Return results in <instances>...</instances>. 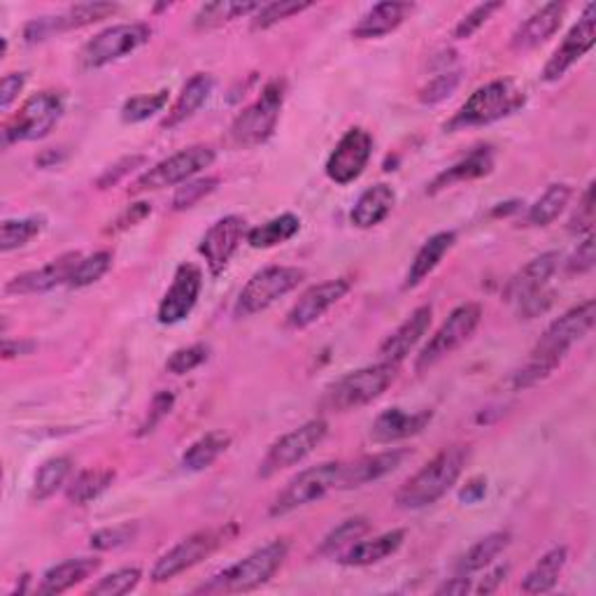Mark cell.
Returning <instances> with one entry per match:
<instances>
[{"label": "cell", "instance_id": "obj_1", "mask_svg": "<svg viewBox=\"0 0 596 596\" xmlns=\"http://www.w3.org/2000/svg\"><path fill=\"white\" fill-rule=\"evenodd\" d=\"M596 319V303L592 299L573 305L571 310L557 317L550 327L543 331L538 343L531 350L527 362L515 370L512 386L515 390H529L543 380L550 378L555 370L567 359V354L575 343L592 331Z\"/></svg>", "mask_w": 596, "mask_h": 596}, {"label": "cell", "instance_id": "obj_2", "mask_svg": "<svg viewBox=\"0 0 596 596\" xmlns=\"http://www.w3.org/2000/svg\"><path fill=\"white\" fill-rule=\"evenodd\" d=\"M469 455L471 453L466 445H449L441 449L436 457L427 461L420 471L401 485L394 496V504L401 510H422L441 502L461 478Z\"/></svg>", "mask_w": 596, "mask_h": 596}, {"label": "cell", "instance_id": "obj_3", "mask_svg": "<svg viewBox=\"0 0 596 596\" xmlns=\"http://www.w3.org/2000/svg\"><path fill=\"white\" fill-rule=\"evenodd\" d=\"M289 555V543L284 538L270 541L259 550L250 553L245 559L231 563L229 569L213 575L207 583L196 587V594H243L259 589L276 575Z\"/></svg>", "mask_w": 596, "mask_h": 596}, {"label": "cell", "instance_id": "obj_4", "mask_svg": "<svg viewBox=\"0 0 596 596\" xmlns=\"http://www.w3.org/2000/svg\"><path fill=\"white\" fill-rule=\"evenodd\" d=\"M527 103V93L512 79H494V83L475 89L466 103L455 112V117L445 124V131H464V128L490 126L502 122Z\"/></svg>", "mask_w": 596, "mask_h": 596}, {"label": "cell", "instance_id": "obj_5", "mask_svg": "<svg viewBox=\"0 0 596 596\" xmlns=\"http://www.w3.org/2000/svg\"><path fill=\"white\" fill-rule=\"evenodd\" d=\"M398 366L390 362H378L364 366L352 373L338 378L329 384L321 396V408L329 413H347L373 404L398 378Z\"/></svg>", "mask_w": 596, "mask_h": 596}, {"label": "cell", "instance_id": "obj_6", "mask_svg": "<svg viewBox=\"0 0 596 596\" xmlns=\"http://www.w3.org/2000/svg\"><path fill=\"white\" fill-rule=\"evenodd\" d=\"M287 85L284 79H272L262 91L259 99L248 105L240 115L231 122L227 142L233 150H252L268 142L276 134L280 112L284 105Z\"/></svg>", "mask_w": 596, "mask_h": 596}, {"label": "cell", "instance_id": "obj_7", "mask_svg": "<svg viewBox=\"0 0 596 596\" xmlns=\"http://www.w3.org/2000/svg\"><path fill=\"white\" fill-rule=\"evenodd\" d=\"M66 112V96L54 89H45L30 96L3 126V144L12 148L17 142H36L50 136Z\"/></svg>", "mask_w": 596, "mask_h": 596}, {"label": "cell", "instance_id": "obj_8", "mask_svg": "<svg viewBox=\"0 0 596 596\" xmlns=\"http://www.w3.org/2000/svg\"><path fill=\"white\" fill-rule=\"evenodd\" d=\"M236 534H238V524L233 522L196 531V534H191L185 541L173 545L166 555H161L152 567L150 578L154 583H168V580L193 569L203 559L215 555L219 547L227 545Z\"/></svg>", "mask_w": 596, "mask_h": 596}, {"label": "cell", "instance_id": "obj_9", "mask_svg": "<svg viewBox=\"0 0 596 596\" xmlns=\"http://www.w3.org/2000/svg\"><path fill=\"white\" fill-rule=\"evenodd\" d=\"M341 461H325L310 466V469L301 471L287 482L284 490L272 498L268 515L270 518H284L289 512L319 502V498H325L331 490H338V485H341Z\"/></svg>", "mask_w": 596, "mask_h": 596}, {"label": "cell", "instance_id": "obj_10", "mask_svg": "<svg viewBox=\"0 0 596 596\" xmlns=\"http://www.w3.org/2000/svg\"><path fill=\"white\" fill-rule=\"evenodd\" d=\"M215 158L217 154L211 144H191V148L180 150L177 154L158 161L150 170H144L131 185V189H128V193H144L185 185L193 180L201 170L211 168Z\"/></svg>", "mask_w": 596, "mask_h": 596}, {"label": "cell", "instance_id": "obj_11", "mask_svg": "<svg viewBox=\"0 0 596 596\" xmlns=\"http://www.w3.org/2000/svg\"><path fill=\"white\" fill-rule=\"evenodd\" d=\"M152 38V28L148 24H117L110 26L101 34H96L89 42L79 50V68L83 71H99L110 66L128 54L138 52L142 45H148Z\"/></svg>", "mask_w": 596, "mask_h": 596}, {"label": "cell", "instance_id": "obj_12", "mask_svg": "<svg viewBox=\"0 0 596 596\" xmlns=\"http://www.w3.org/2000/svg\"><path fill=\"white\" fill-rule=\"evenodd\" d=\"M305 280V270L296 266H268L248 280L236 301V317H252L268 310L272 303L292 294Z\"/></svg>", "mask_w": 596, "mask_h": 596}, {"label": "cell", "instance_id": "obj_13", "mask_svg": "<svg viewBox=\"0 0 596 596\" xmlns=\"http://www.w3.org/2000/svg\"><path fill=\"white\" fill-rule=\"evenodd\" d=\"M482 319V308L478 303H464L449 313V317L439 327V331L429 338V343L422 347L415 359V370L422 373L431 366H436L455 350H459L469 338L475 333Z\"/></svg>", "mask_w": 596, "mask_h": 596}, {"label": "cell", "instance_id": "obj_14", "mask_svg": "<svg viewBox=\"0 0 596 596\" xmlns=\"http://www.w3.org/2000/svg\"><path fill=\"white\" fill-rule=\"evenodd\" d=\"M329 424L327 420H308L301 424L299 429L284 433L276 443L268 447L266 457L259 464V478H272L280 471L292 469V466L301 464L310 453H315V447L327 439Z\"/></svg>", "mask_w": 596, "mask_h": 596}, {"label": "cell", "instance_id": "obj_15", "mask_svg": "<svg viewBox=\"0 0 596 596\" xmlns=\"http://www.w3.org/2000/svg\"><path fill=\"white\" fill-rule=\"evenodd\" d=\"M596 42V5L589 3L583 14H580L578 24L569 30L567 38L555 50V54L547 59L545 68L541 73L543 83H557L567 75L575 63L583 59Z\"/></svg>", "mask_w": 596, "mask_h": 596}, {"label": "cell", "instance_id": "obj_16", "mask_svg": "<svg viewBox=\"0 0 596 596\" xmlns=\"http://www.w3.org/2000/svg\"><path fill=\"white\" fill-rule=\"evenodd\" d=\"M370 154H373V136L366 128L354 126L338 140L331 156L327 158V177L335 185H352L366 170Z\"/></svg>", "mask_w": 596, "mask_h": 596}, {"label": "cell", "instance_id": "obj_17", "mask_svg": "<svg viewBox=\"0 0 596 596\" xmlns=\"http://www.w3.org/2000/svg\"><path fill=\"white\" fill-rule=\"evenodd\" d=\"M117 10L119 5L115 3H79L63 10L61 14H54V17H40V20L28 22L24 28V40L28 45H36L56 34H66V30L87 28L112 17Z\"/></svg>", "mask_w": 596, "mask_h": 596}, {"label": "cell", "instance_id": "obj_18", "mask_svg": "<svg viewBox=\"0 0 596 596\" xmlns=\"http://www.w3.org/2000/svg\"><path fill=\"white\" fill-rule=\"evenodd\" d=\"M352 289L350 278H335L313 284L310 289L299 296V301L292 305V310L284 317V327L292 331H303L313 327L317 319L325 317L335 303H341Z\"/></svg>", "mask_w": 596, "mask_h": 596}, {"label": "cell", "instance_id": "obj_19", "mask_svg": "<svg viewBox=\"0 0 596 596\" xmlns=\"http://www.w3.org/2000/svg\"><path fill=\"white\" fill-rule=\"evenodd\" d=\"M243 240H248V221L240 215L221 217L205 231V236L201 238L199 252L215 278L221 276L224 268L229 266V262L233 259V254L238 252Z\"/></svg>", "mask_w": 596, "mask_h": 596}, {"label": "cell", "instance_id": "obj_20", "mask_svg": "<svg viewBox=\"0 0 596 596\" xmlns=\"http://www.w3.org/2000/svg\"><path fill=\"white\" fill-rule=\"evenodd\" d=\"M201 289H203V272L199 266L182 264L177 268L173 284L168 287V292L158 303V310H156L158 325L173 327V325H180L182 319H187L191 310L196 308Z\"/></svg>", "mask_w": 596, "mask_h": 596}, {"label": "cell", "instance_id": "obj_21", "mask_svg": "<svg viewBox=\"0 0 596 596\" xmlns=\"http://www.w3.org/2000/svg\"><path fill=\"white\" fill-rule=\"evenodd\" d=\"M79 259H83V254H79V252H66V254H61L59 259L50 262L42 268L26 270V272H22V276L8 280L5 294H10V296H36V294L52 292V289H56L61 284H68Z\"/></svg>", "mask_w": 596, "mask_h": 596}, {"label": "cell", "instance_id": "obj_22", "mask_svg": "<svg viewBox=\"0 0 596 596\" xmlns=\"http://www.w3.org/2000/svg\"><path fill=\"white\" fill-rule=\"evenodd\" d=\"M561 256L559 252H545L536 259H531L522 270L515 272V276L508 280L506 289H504V299L512 305H520L527 299H534L538 294H543L545 289H550L553 276L559 268Z\"/></svg>", "mask_w": 596, "mask_h": 596}, {"label": "cell", "instance_id": "obj_23", "mask_svg": "<svg viewBox=\"0 0 596 596\" xmlns=\"http://www.w3.org/2000/svg\"><path fill=\"white\" fill-rule=\"evenodd\" d=\"M563 14H567V5L563 3L541 5L534 14H529V17L515 28V34L510 38V50L518 54L536 50V47L550 40L561 28Z\"/></svg>", "mask_w": 596, "mask_h": 596}, {"label": "cell", "instance_id": "obj_24", "mask_svg": "<svg viewBox=\"0 0 596 596\" xmlns=\"http://www.w3.org/2000/svg\"><path fill=\"white\" fill-rule=\"evenodd\" d=\"M408 457H410V449L392 447V449H384V453L366 455L352 464H343V475L338 490H354V487L368 485V482L382 480L384 475L401 469Z\"/></svg>", "mask_w": 596, "mask_h": 596}, {"label": "cell", "instance_id": "obj_25", "mask_svg": "<svg viewBox=\"0 0 596 596\" xmlns=\"http://www.w3.org/2000/svg\"><path fill=\"white\" fill-rule=\"evenodd\" d=\"M431 317H433L431 305H420V308L413 310L404 325H398L382 341V345L378 350L380 362H390V364L404 362L408 354L415 350V345L427 335V331L431 327Z\"/></svg>", "mask_w": 596, "mask_h": 596}, {"label": "cell", "instance_id": "obj_26", "mask_svg": "<svg viewBox=\"0 0 596 596\" xmlns=\"http://www.w3.org/2000/svg\"><path fill=\"white\" fill-rule=\"evenodd\" d=\"M431 417H433L431 410L406 413L404 408H390L380 413L376 417V422L370 424V439L382 445L413 439L427 429Z\"/></svg>", "mask_w": 596, "mask_h": 596}, {"label": "cell", "instance_id": "obj_27", "mask_svg": "<svg viewBox=\"0 0 596 596\" xmlns=\"http://www.w3.org/2000/svg\"><path fill=\"white\" fill-rule=\"evenodd\" d=\"M413 10H415L413 3H392V0H386V3H378L368 12H364L359 22L354 24L352 38L378 40V38L390 36L410 17Z\"/></svg>", "mask_w": 596, "mask_h": 596}, {"label": "cell", "instance_id": "obj_28", "mask_svg": "<svg viewBox=\"0 0 596 596\" xmlns=\"http://www.w3.org/2000/svg\"><path fill=\"white\" fill-rule=\"evenodd\" d=\"M404 543H406V531L392 529L386 531V534L373 536L368 541L359 538L357 543H352L347 550L341 553L338 561H341L343 567H373V563H380L386 557L396 555Z\"/></svg>", "mask_w": 596, "mask_h": 596}, {"label": "cell", "instance_id": "obj_29", "mask_svg": "<svg viewBox=\"0 0 596 596\" xmlns=\"http://www.w3.org/2000/svg\"><path fill=\"white\" fill-rule=\"evenodd\" d=\"M99 569H101V559L96 557H77V559L61 561L50 571H45L36 592L45 596L63 594L77 585H83L85 580H89Z\"/></svg>", "mask_w": 596, "mask_h": 596}, {"label": "cell", "instance_id": "obj_30", "mask_svg": "<svg viewBox=\"0 0 596 596\" xmlns=\"http://www.w3.org/2000/svg\"><path fill=\"white\" fill-rule=\"evenodd\" d=\"M396 205V191L390 185L368 187L354 203L350 219L357 229H373L392 215Z\"/></svg>", "mask_w": 596, "mask_h": 596}, {"label": "cell", "instance_id": "obj_31", "mask_svg": "<svg viewBox=\"0 0 596 596\" xmlns=\"http://www.w3.org/2000/svg\"><path fill=\"white\" fill-rule=\"evenodd\" d=\"M213 89H215V77L207 73H196L191 79H187V85L182 87L180 96H177V101L168 110V115L164 122H161V126L175 128L185 124L187 119H191L205 105V101L211 99Z\"/></svg>", "mask_w": 596, "mask_h": 596}, {"label": "cell", "instance_id": "obj_32", "mask_svg": "<svg viewBox=\"0 0 596 596\" xmlns=\"http://www.w3.org/2000/svg\"><path fill=\"white\" fill-rule=\"evenodd\" d=\"M494 170V152L492 148H478L473 150L469 156H464L461 161H457L455 166H449L447 170H443L441 175L433 177V182L429 185V193H439L447 187L459 185V182H471V180H480V177H485Z\"/></svg>", "mask_w": 596, "mask_h": 596}, {"label": "cell", "instance_id": "obj_33", "mask_svg": "<svg viewBox=\"0 0 596 596\" xmlns=\"http://www.w3.org/2000/svg\"><path fill=\"white\" fill-rule=\"evenodd\" d=\"M457 243V233L455 231H441L433 233L427 243L420 248V252L415 254V259L408 268V276L404 287L406 289H415L420 287L433 270L439 268V264L445 259V254L455 248Z\"/></svg>", "mask_w": 596, "mask_h": 596}, {"label": "cell", "instance_id": "obj_34", "mask_svg": "<svg viewBox=\"0 0 596 596\" xmlns=\"http://www.w3.org/2000/svg\"><path fill=\"white\" fill-rule=\"evenodd\" d=\"M569 559V550L563 545L553 547V550H547L538 561L536 567L527 573V578L522 580V592L524 594H545L555 589L557 580L567 567Z\"/></svg>", "mask_w": 596, "mask_h": 596}, {"label": "cell", "instance_id": "obj_35", "mask_svg": "<svg viewBox=\"0 0 596 596\" xmlns=\"http://www.w3.org/2000/svg\"><path fill=\"white\" fill-rule=\"evenodd\" d=\"M508 543H510L508 531H492V534L473 543L469 550L461 555V559L457 561V573L471 575V573H478L482 569L492 567L494 559L506 550Z\"/></svg>", "mask_w": 596, "mask_h": 596}, {"label": "cell", "instance_id": "obj_36", "mask_svg": "<svg viewBox=\"0 0 596 596\" xmlns=\"http://www.w3.org/2000/svg\"><path fill=\"white\" fill-rule=\"evenodd\" d=\"M259 3H233V0H217V3H205L193 14V28L196 30H213L219 26H227L236 20L254 17Z\"/></svg>", "mask_w": 596, "mask_h": 596}, {"label": "cell", "instance_id": "obj_37", "mask_svg": "<svg viewBox=\"0 0 596 596\" xmlns=\"http://www.w3.org/2000/svg\"><path fill=\"white\" fill-rule=\"evenodd\" d=\"M231 445V436L224 431H211L201 436L199 441H193L187 453L182 455V469L185 471H205L227 453Z\"/></svg>", "mask_w": 596, "mask_h": 596}, {"label": "cell", "instance_id": "obj_38", "mask_svg": "<svg viewBox=\"0 0 596 596\" xmlns=\"http://www.w3.org/2000/svg\"><path fill=\"white\" fill-rule=\"evenodd\" d=\"M571 196H573V189L569 185L563 182L550 185L541 193V199L529 207L527 224L529 227H550V224L557 221L559 215L567 211Z\"/></svg>", "mask_w": 596, "mask_h": 596}, {"label": "cell", "instance_id": "obj_39", "mask_svg": "<svg viewBox=\"0 0 596 596\" xmlns=\"http://www.w3.org/2000/svg\"><path fill=\"white\" fill-rule=\"evenodd\" d=\"M299 231H301V219L292 213H284L280 217L268 219L266 224H262V227H254L248 233V243L254 250H270L287 243V240H292Z\"/></svg>", "mask_w": 596, "mask_h": 596}, {"label": "cell", "instance_id": "obj_40", "mask_svg": "<svg viewBox=\"0 0 596 596\" xmlns=\"http://www.w3.org/2000/svg\"><path fill=\"white\" fill-rule=\"evenodd\" d=\"M73 473V459L71 457H52L47 459L34 480V490H30V502L42 504L47 498H52L63 485H66Z\"/></svg>", "mask_w": 596, "mask_h": 596}, {"label": "cell", "instance_id": "obj_41", "mask_svg": "<svg viewBox=\"0 0 596 596\" xmlns=\"http://www.w3.org/2000/svg\"><path fill=\"white\" fill-rule=\"evenodd\" d=\"M115 480V471L110 469H87L77 473L66 490V498L73 506H87L99 498Z\"/></svg>", "mask_w": 596, "mask_h": 596}, {"label": "cell", "instance_id": "obj_42", "mask_svg": "<svg viewBox=\"0 0 596 596\" xmlns=\"http://www.w3.org/2000/svg\"><path fill=\"white\" fill-rule=\"evenodd\" d=\"M47 227V219L42 215H30L22 219H5L0 224V252L8 254L12 250H20L28 245L30 240L38 238Z\"/></svg>", "mask_w": 596, "mask_h": 596}, {"label": "cell", "instance_id": "obj_43", "mask_svg": "<svg viewBox=\"0 0 596 596\" xmlns=\"http://www.w3.org/2000/svg\"><path fill=\"white\" fill-rule=\"evenodd\" d=\"M368 531H370L368 518H350V520L341 522L335 529L329 531L327 538L321 541L317 553L321 557H329V555L333 557L335 553H343V550H347L352 543H357L359 538H364Z\"/></svg>", "mask_w": 596, "mask_h": 596}, {"label": "cell", "instance_id": "obj_44", "mask_svg": "<svg viewBox=\"0 0 596 596\" xmlns=\"http://www.w3.org/2000/svg\"><path fill=\"white\" fill-rule=\"evenodd\" d=\"M168 89H161L156 93H138L131 96V99H126L122 105V119L126 124H140L148 122L150 117L158 115V112H164V107L168 105Z\"/></svg>", "mask_w": 596, "mask_h": 596}, {"label": "cell", "instance_id": "obj_45", "mask_svg": "<svg viewBox=\"0 0 596 596\" xmlns=\"http://www.w3.org/2000/svg\"><path fill=\"white\" fill-rule=\"evenodd\" d=\"M313 3H299V0H276V3L262 5L256 10V14L252 17V28L254 30H266L272 28L280 22H287L296 17V14L310 10Z\"/></svg>", "mask_w": 596, "mask_h": 596}, {"label": "cell", "instance_id": "obj_46", "mask_svg": "<svg viewBox=\"0 0 596 596\" xmlns=\"http://www.w3.org/2000/svg\"><path fill=\"white\" fill-rule=\"evenodd\" d=\"M140 578H142V571L138 567L117 569L110 575L101 578L96 585H91L89 594L91 596H124L140 585Z\"/></svg>", "mask_w": 596, "mask_h": 596}, {"label": "cell", "instance_id": "obj_47", "mask_svg": "<svg viewBox=\"0 0 596 596\" xmlns=\"http://www.w3.org/2000/svg\"><path fill=\"white\" fill-rule=\"evenodd\" d=\"M110 268H112V254L107 250L83 256V259H79V264H77V268H75V272H73L68 287L85 289L93 282H99Z\"/></svg>", "mask_w": 596, "mask_h": 596}, {"label": "cell", "instance_id": "obj_48", "mask_svg": "<svg viewBox=\"0 0 596 596\" xmlns=\"http://www.w3.org/2000/svg\"><path fill=\"white\" fill-rule=\"evenodd\" d=\"M219 187V177H193V180L185 182L182 187H177L175 196H173V211L182 213L189 211L196 203H201L205 196H211V193Z\"/></svg>", "mask_w": 596, "mask_h": 596}, {"label": "cell", "instance_id": "obj_49", "mask_svg": "<svg viewBox=\"0 0 596 596\" xmlns=\"http://www.w3.org/2000/svg\"><path fill=\"white\" fill-rule=\"evenodd\" d=\"M138 534V524H117V527H107V529H99L93 531L89 543L93 550H101V553H107V550H117V547L131 543Z\"/></svg>", "mask_w": 596, "mask_h": 596}, {"label": "cell", "instance_id": "obj_50", "mask_svg": "<svg viewBox=\"0 0 596 596\" xmlns=\"http://www.w3.org/2000/svg\"><path fill=\"white\" fill-rule=\"evenodd\" d=\"M207 352H211V350H207V345H203V343L175 350L168 357V362H166L168 373H173V376L191 373V370H196L201 364L207 362Z\"/></svg>", "mask_w": 596, "mask_h": 596}, {"label": "cell", "instance_id": "obj_51", "mask_svg": "<svg viewBox=\"0 0 596 596\" xmlns=\"http://www.w3.org/2000/svg\"><path fill=\"white\" fill-rule=\"evenodd\" d=\"M459 83H461L459 71H443L420 91V101L424 105H436V103L445 101L447 96H453V91L459 87Z\"/></svg>", "mask_w": 596, "mask_h": 596}, {"label": "cell", "instance_id": "obj_52", "mask_svg": "<svg viewBox=\"0 0 596 596\" xmlns=\"http://www.w3.org/2000/svg\"><path fill=\"white\" fill-rule=\"evenodd\" d=\"M502 8H504V3H482V5H475V8H473L469 14H466V17L457 24V28H455V38H457V40H466V38L475 36L478 30L490 22L492 14H494L496 10H502Z\"/></svg>", "mask_w": 596, "mask_h": 596}, {"label": "cell", "instance_id": "obj_53", "mask_svg": "<svg viewBox=\"0 0 596 596\" xmlns=\"http://www.w3.org/2000/svg\"><path fill=\"white\" fill-rule=\"evenodd\" d=\"M175 406V394L170 392H158L152 404H150V410H148V417H144V422L140 424V431L138 436H148V433H152L161 422H164V417H168V413L173 410Z\"/></svg>", "mask_w": 596, "mask_h": 596}, {"label": "cell", "instance_id": "obj_54", "mask_svg": "<svg viewBox=\"0 0 596 596\" xmlns=\"http://www.w3.org/2000/svg\"><path fill=\"white\" fill-rule=\"evenodd\" d=\"M596 264V250H594V233H587L583 243L575 248V252L569 256L567 266L569 276H585Z\"/></svg>", "mask_w": 596, "mask_h": 596}, {"label": "cell", "instance_id": "obj_55", "mask_svg": "<svg viewBox=\"0 0 596 596\" xmlns=\"http://www.w3.org/2000/svg\"><path fill=\"white\" fill-rule=\"evenodd\" d=\"M594 227V182H589L578 201V211L571 217L569 229L573 233H592Z\"/></svg>", "mask_w": 596, "mask_h": 596}, {"label": "cell", "instance_id": "obj_56", "mask_svg": "<svg viewBox=\"0 0 596 596\" xmlns=\"http://www.w3.org/2000/svg\"><path fill=\"white\" fill-rule=\"evenodd\" d=\"M144 164V156L136 154V156H124L122 161H117L115 166H110L101 177H99V189H107V187H115L122 177H126L128 173H134L136 166H142Z\"/></svg>", "mask_w": 596, "mask_h": 596}, {"label": "cell", "instance_id": "obj_57", "mask_svg": "<svg viewBox=\"0 0 596 596\" xmlns=\"http://www.w3.org/2000/svg\"><path fill=\"white\" fill-rule=\"evenodd\" d=\"M26 79H28L26 73H8L3 77V83H0V107L3 110L12 107V103L17 101L20 93L24 91Z\"/></svg>", "mask_w": 596, "mask_h": 596}, {"label": "cell", "instance_id": "obj_58", "mask_svg": "<svg viewBox=\"0 0 596 596\" xmlns=\"http://www.w3.org/2000/svg\"><path fill=\"white\" fill-rule=\"evenodd\" d=\"M152 215V205L150 203H136L128 207V211L112 224L110 231H124L128 227H136V224H140L144 217H150Z\"/></svg>", "mask_w": 596, "mask_h": 596}, {"label": "cell", "instance_id": "obj_59", "mask_svg": "<svg viewBox=\"0 0 596 596\" xmlns=\"http://www.w3.org/2000/svg\"><path fill=\"white\" fill-rule=\"evenodd\" d=\"M471 589H473V585H471V578H469V575H457V578H449V580H445V583L436 589V594L464 596V594H469Z\"/></svg>", "mask_w": 596, "mask_h": 596}, {"label": "cell", "instance_id": "obj_60", "mask_svg": "<svg viewBox=\"0 0 596 596\" xmlns=\"http://www.w3.org/2000/svg\"><path fill=\"white\" fill-rule=\"evenodd\" d=\"M506 575H508V567H496L494 571L487 573L485 580H482L480 587H475V592H478V594H492V592H496L498 587L504 585Z\"/></svg>", "mask_w": 596, "mask_h": 596}, {"label": "cell", "instance_id": "obj_61", "mask_svg": "<svg viewBox=\"0 0 596 596\" xmlns=\"http://www.w3.org/2000/svg\"><path fill=\"white\" fill-rule=\"evenodd\" d=\"M485 492H487V480L485 478H473L469 485L461 490V502L475 504V502H480L482 496H485Z\"/></svg>", "mask_w": 596, "mask_h": 596}, {"label": "cell", "instance_id": "obj_62", "mask_svg": "<svg viewBox=\"0 0 596 596\" xmlns=\"http://www.w3.org/2000/svg\"><path fill=\"white\" fill-rule=\"evenodd\" d=\"M34 350V343H12L5 338V343H3V354H5V359H12V357H20L22 352H30Z\"/></svg>", "mask_w": 596, "mask_h": 596}]
</instances>
